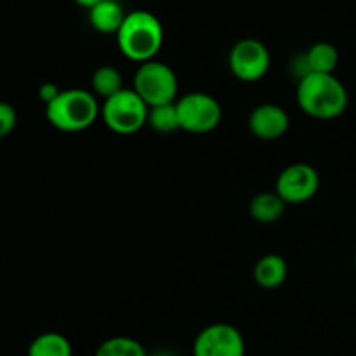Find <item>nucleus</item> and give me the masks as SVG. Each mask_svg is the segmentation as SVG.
Wrapping results in <instances>:
<instances>
[{"mask_svg": "<svg viewBox=\"0 0 356 356\" xmlns=\"http://www.w3.org/2000/svg\"><path fill=\"white\" fill-rule=\"evenodd\" d=\"M59 92H61V90H59L58 86H54V83L51 82H45L44 86L38 89V97H40V101H44L45 106H47V104H51L52 101L59 96Z\"/></svg>", "mask_w": 356, "mask_h": 356, "instance_id": "obj_20", "label": "nucleus"}, {"mask_svg": "<svg viewBox=\"0 0 356 356\" xmlns=\"http://www.w3.org/2000/svg\"><path fill=\"white\" fill-rule=\"evenodd\" d=\"M148 356H176L170 350H159L153 351V353H148Z\"/></svg>", "mask_w": 356, "mask_h": 356, "instance_id": "obj_22", "label": "nucleus"}, {"mask_svg": "<svg viewBox=\"0 0 356 356\" xmlns=\"http://www.w3.org/2000/svg\"><path fill=\"white\" fill-rule=\"evenodd\" d=\"M306 61H308L312 73L334 75L337 65H339V52L329 42H318L306 52Z\"/></svg>", "mask_w": 356, "mask_h": 356, "instance_id": "obj_14", "label": "nucleus"}, {"mask_svg": "<svg viewBox=\"0 0 356 356\" xmlns=\"http://www.w3.org/2000/svg\"><path fill=\"white\" fill-rule=\"evenodd\" d=\"M320 190V174L309 163H292L277 179V193L285 204H305Z\"/></svg>", "mask_w": 356, "mask_h": 356, "instance_id": "obj_8", "label": "nucleus"}, {"mask_svg": "<svg viewBox=\"0 0 356 356\" xmlns=\"http://www.w3.org/2000/svg\"><path fill=\"white\" fill-rule=\"evenodd\" d=\"M124 89L122 73L115 66H99L92 73V90L103 99H108Z\"/></svg>", "mask_w": 356, "mask_h": 356, "instance_id": "obj_16", "label": "nucleus"}, {"mask_svg": "<svg viewBox=\"0 0 356 356\" xmlns=\"http://www.w3.org/2000/svg\"><path fill=\"white\" fill-rule=\"evenodd\" d=\"M28 356H73V348L63 334L45 332L31 341Z\"/></svg>", "mask_w": 356, "mask_h": 356, "instance_id": "obj_15", "label": "nucleus"}, {"mask_svg": "<svg viewBox=\"0 0 356 356\" xmlns=\"http://www.w3.org/2000/svg\"><path fill=\"white\" fill-rule=\"evenodd\" d=\"M94 356H148V351L132 337L117 336L101 343Z\"/></svg>", "mask_w": 356, "mask_h": 356, "instance_id": "obj_17", "label": "nucleus"}, {"mask_svg": "<svg viewBox=\"0 0 356 356\" xmlns=\"http://www.w3.org/2000/svg\"><path fill=\"white\" fill-rule=\"evenodd\" d=\"M149 106L134 89H124L104 99L101 117L108 129L122 136L134 134L148 124Z\"/></svg>", "mask_w": 356, "mask_h": 356, "instance_id": "obj_4", "label": "nucleus"}, {"mask_svg": "<svg viewBox=\"0 0 356 356\" xmlns=\"http://www.w3.org/2000/svg\"><path fill=\"white\" fill-rule=\"evenodd\" d=\"M291 127V117L278 104H259L249 117V129L257 139L275 141L280 139Z\"/></svg>", "mask_w": 356, "mask_h": 356, "instance_id": "obj_10", "label": "nucleus"}, {"mask_svg": "<svg viewBox=\"0 0 356 356\" xmlns=\"http://www.w3.org/2000/svg\"><path fill=\"white\" fill-rule=\"evenodd\" d=\"M355 268H356V252H355Z\"/></svg>", "mask_w": 356, "mask_h": 356, "instance_id": "obj_23", "label": "nucleus"}, {"mask_svg": "<svg viewBox=\"0 0 356 356\" xmlns=\"http://www.w3.org/2000/svg\"><path fill=\"white\" fill-rule=\"evenodd\" d=\"M45 108L49 124L61 132L86 131L101 115L96 96L82 89L61 90L59 96Z\"/></svg>", "mask_w": 356, "mask_h": 356, "instance_id": "obj_3", "label": "nucleus"}, {"mask_svg": "<svg viewBox=\"0 0 356 356\" xmlns=\"http://www.w3.org/2000/svg\"><path fill=\"white\" fill-rule=\"evenodd\" d=\"M177 76L169 65L162 61L143 63L134 75V87L138 96L149 108L160 104L176 103Z\"/></svg>", "mask_w": 356, "mask_h": 356, "instance_id": "obj_5", "label": "nucleus"}, {"mask_svg": "<svg viewBox=\"0 0 356 356\" xmlns=\"http://www.w3.org/2000/svg\"><path fill=\"white\" fill-rule=\"evenodd\" d=\"M125 10L117 0H103L96 7L89 10V23L99 33H118L120 26L124 24Z\"/></svg>", "mask_w": 356, "mask_h": 356, "instance_id": "obj_11", "label": "nucleus"}, {"mask_svg": "<svg viewBox=\"0 0 356 356\" xmlns=\"http://www.w3.org/2000/svg\"><path fill=\"white\" fill-rule=\"evenodd\" d=\"M148 125L159 134H170V132L177 131L179 129V118H177L176 103L149 108Z\"/></svg>", "mask_w": 356, "mask_h": 356, "instance_id": "obj_18", "label": "nucleus"}, {"mask_svg": "<svg viewBox=\"0 0 356 356\" xmlns=\"http://www.w3.org/2000/svg\"><path fill=\"white\" fill-rule=\"evenodd\" d=\"M350 96L336 75L312 73L298 83V104L316 120H334L348 110Z\"/></svg>", "mask_w": 356, "mask_h": 356, "instance_id": "obj_1", "label": "nucleus"}, {"mask_svg": "<svg viewBox=\"0 0 356 356\" xmlns=\"http://www.w3.org/2000/svg\"><path fill=\"white\" fill-rule=\"evenodd\" d=\"M117 44L122 54L131 61L141 65L153 61L163 45L162 23L148 10H132L118 30Z\"/></svg>", "mask_w": 356, "mask_h": 356, "instance_id": "obj_2", "label": "nucleus"}, {"mask_svg": "<svg viewBox=\"0 0 356 356\" xmlns=\"http://www.w3.org/2000/svg\"><path fill=\"white\" fill-rule=\"evenodd\" d=\"M179 129L191 134H207L222 120V108L214 96L205 92L184 94L176 103Z\"/></svg>", "mask_w": 356, "mask_h": 356, "instance_id": "obj_6", "label": "nucleus"}, {"mask_svg": "<svg viewBox=\"0 0 356 356\" xmlns=\"http://www.w3.org/2000/svg\"><path fill=\"white\" fill-rule=\"evenodd\" d=\"M17 115L9 103L0 101V139L7 138L16 129Z\"/></svg>", "mask_w": 356, "mask_h": 356, "instance_id": "obj_19", "label": "nucleus"}, {"mask_svg": "<svg viewBox=\"0 0 356 356\" xmlns=\"http://www.w3.org/2000/svg\"><path fill=\"white\" fill-rule=\"evenodd\" d=\"M285 207H287V204L282 200L277 191L275 193L263 191V193H257L252 198L249 211L250 216L257 222H261V225H271V222H277L284 216Z\"/></svg>", "mask_w": 356, "mask_h": 356, "instance_id": "obj_13", "label": "nucleus"}, {"mask_svg": "<svg viewBox=\"0 0 356 356\" xmlns=\"http://www.w3.org/2000/svg\"><path fill=\"white\" fill-rule=\"evenodd\" d=\"M270 51L257 38H243L233 45L228 65L233 75L242 82H257L270 70Z\"/></svg>", "mask_w": 356, "mask_h": 356, "instance_id": "obj_7", "label": "nucleus"}, {"mask_svg": "<svg viewBox=\"0 0 356 356\" xmlns=\"http://www.w3.org/2000/svg\"><path fill=\"white\" fill-rule=\"evenodd\" d=\"M193 356H245V341L236 327L212 323L195 339Z\"/></svg>", "mask_w": 356, "mask_h": 356, "instance_id": "obj_9", "label": "nucleus"}, {"mask_svg": "<svg viewBox=\"0 0 356 356\" xmlns=\"http://www.w3.org/2000/svg\"><path fill=\"white\" fill-rule=\"evenodd\" d=\"M289 266L285 259L278 254H268L261 257L254 268V280L259 287L273 291L278 289L285 280H287Z\"/></svg>", "mask_w": 356, "mask_h": 356, "instance_id": "obj_12", "label": "nucleus"}, {"mask_svg": "<svg viewBox=\"0 0 356 356\" xmlns=\"http://www.w3.org/2000/svg\"><path fill=\"white\" fill-rule=\"evenodd\" d=\"M76 3H79L80 7H83V9H92V7H96L97 3H101L103 0H75Z\"/></svg>", "mask_w": 356, "mask_h": 356, "instance_id": "obj_21", "label": "nucleus"}]
</instances>
